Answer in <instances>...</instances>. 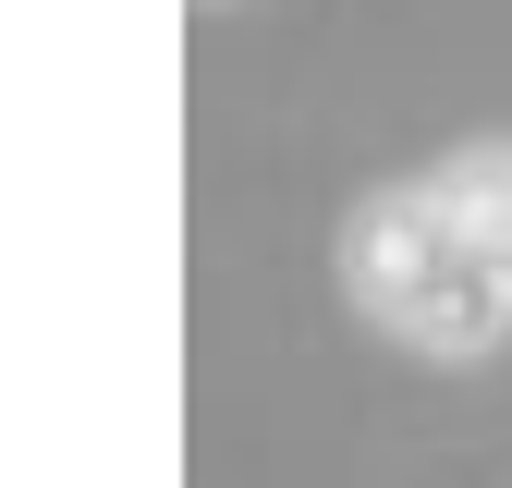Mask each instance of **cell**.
Returning <instances> with one entry per match:
<instances>
[{"label":"cell","mask_w":512,"mask_h":488,"mask_svg":"<svg viewBox=\"0 0 512 488\" xmlns=\"http://www.w3.org/2000/svg\"><path fill=\"white\" fill-rule=\"evenodd\" d=\"M354 293L378 330H403L427 354L500 342V318H512V147L391 183L354 220Z\"/></svg>","instance_id":"obj_1"}]
</instances>
